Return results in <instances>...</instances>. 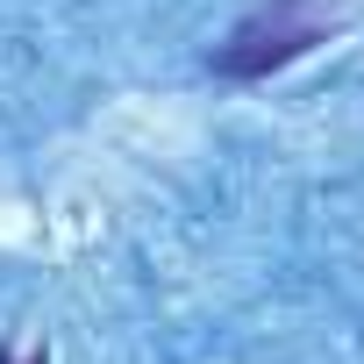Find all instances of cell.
<instances>
[{"mask_svg":"<svg viewBox=\"0 0 364 364\" xmlns=\"http://www.w3.org/2000/svg\"><path fill=\"white\" fill-rule=\"evenodd\" d=\"M0 364H50L43 350H29V357H8V350H0Z\"/></svg>","mask_w":364,"mask_h":364,"instance_id":"obj_1","label":"cell"}]
</instances>
